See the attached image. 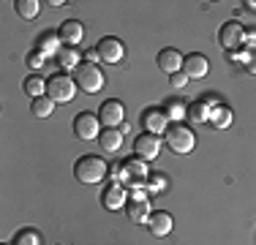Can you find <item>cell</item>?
Instances as JSON below:
<instances>
[{"instance_id":"7","label":"cell","mask_w":256,"mask_h":245,"mask_svg":"<svg viewBox=\"0 0 256 245\" xmlns=\"http://www.w3.org/2000/svg\"><path fill=\"white\" fill-rule=\"evenodd\" d=\"M74 136L76 139H84V142H90V139H98L101 136V120L98 114L93 112H79L74 118Z\"/></svg>"},{"instance_id":"16","label":"cell","mask_w":256,"mask_h":245,"mask_svg":"<svg viewBox=\"0 0 256 245\" xmlns=\"http://www.w3.org/2000/svg\"><path fill=\"white\" fill-rule=\"evenodd\" d=\"M148 229H150V234H153V237H169V234H172V229H174L172 212L153 210V216H150V220H148Z\"/></svg>"},{"instance_id":"20","label":"cell","mask_w":256,"mask_h":245,"mask_svg":"<svg viewBox=\"0 0 256 245\" xmlns=\"http://www.w3.org/2000/svg\"><path fill=\"white\" fill-rule=\"evenodd\" d=\"M54 60H58V66H60L63 71H71V74H74V71L79 68V66H82V58H79V49H74V46L60 49V54H58Z\"/></svg>"},{"instance_id":"24","label":"cell","mask_w":256,"mask_h":245,"mask_svg":"<svg viewBox=\"0 0 256 245\" xmlns=\"http://www.w3.org/2000/svg\"><path fill=\"white\" fill-rule=\"evenodd\" d=\"M41 6L44 3H38V0H16L14 8H16V14H20L22 20H36V16L41 14Z\"/></svg>"},{"instance_id":"14","label":"cell","mask_w":256,"mask_h":245,"mask_svg":"<svg viewBox=\"0 0 256 245\" xmlns=\"http://www.w3.org/2000/svg\"><path fill=\"white\" fill-rule=\"evenodd\" d=\"M182 60H186V54H180L178 49L166 46L158 52L156 63H158V71H164L166 76H172V74H180L182 71Z\"/></svg>"},{"instance_id":"19","label":"cell","mask_w":256,"mask_h":245,"mask_svg":"<svg viewBox=\"0 0 256 245\" xmlns=\"http://www.w3.org/2000/svg\"><path fill=\"white\" fill-rule=\"evenodd\" d=\"M98 144L104 152H118L123 147V131L120 128H104L98 136Z\"/></svg>"},{"instance_id":"6","label":"cell","mask_w":256,"mask_h":245,"mask_svg":"<svg viewBox=\"0 0 256 245\" xmlns=\"http://www.w3.org/2000/svg\"><path fill=\"white\" fill-rule=\"evenodd\" d=\"M218 44L226 49V52H237V49L246 44V28H242L237 20L224 22L221 30H218Z\"/></svg>"},{"instance_id":"31","label":"cell","mask_w":256,"mask_h":245,"mask_svg":"<svg viewBox=\"0 0 256 245\" xmlns=\"http://www.w3.org/2000/svg\"><path fill=\"white\" fill-rule=\"evenodd\" d=\"M169 82H172V88L180 90V88H186V84H188V76L180 71V74H172V76H169Z\"/></svg>"},{"instance_id":"22","label":"cell","mask_w":256,"mask_h":245,"mask_svg":"<svg viewBox=\"0 0 256 245\" xmlns=\"http://www.w3.org/2000/svg\"><path fill=\"white\" fill-rule=\"evenodd\" d=\"M161 109L166 112V118H169V120H174V122H180L182 118H188V106L180 101V98H174V96H172V98H166Z\"/></svg>"},{"instance_id":"8","label":"cell","mask_w":256,"mask_h":245,"mask_svg":"<svg viewBox=\"0 0 256 245\" xmlns=\"http://www.w3.org/2000/svg\"><path fill=\"white\" fill-rule=\"evenodd\" d=\"M96 52H98L101 63H106V66H118L120 60L126 58V46H123V41L114 38V36H104L98 44H96Z\"/></svg>"},{"instance_id":"25","label":"cell","mask_w":256,"mask_h":245,"mask_svg":"<svg viewBox=\"0 0 256 245\" xmlns=\"http://www.w3.org/2000/svg\"><path fill=\"white\" fill-rule=\"evenodd\" d=\"M30 109H33V114H36V118H50V114L54 112V101H52L50 96L36 98V101L30 104Z\"/></svg>"},{"instance_id":"13","label":"cell","mask_w":256,"mask_h":245,"mask_svg":"<svg viewBox=\"0 0 256 245\" xmlns=\"http://www.w3.org/2000/svg\"><path fill=\"white\" fill-rule=\"evenodd\" d=\"M128 188L123 186V182H109L106 188H104V194H101V202H104V207L106 210H123V207L128 204Z\"/></svg>"},{"instance_id":"3","label":"cell","mask_w":256,"mask_h":245,"mask_svg":"<svg viewBox=\"0 0 256 245\" xmlns=\"http://www.w3.org/2000/svg\"><path fill=\"white\" fill-rule=\"evenodd\" d=\"M164 136H166L169 150L178 152V156H188V152L196 147V134H194L186 122H172V126H169V131L164 134Z\"/></svg>"},{"instance_id":"10","label":"cell","mask_w":256,"mask_h":245,"mask_svg":"<svg viewBox=\"0 0 256 245\" xmlns=\"http://www.w3.org/2000/svg\"><path fill=\"white\" fill-rule=\"evenodd\" d=\"M139 122H142V131L156 134V136H164V134L169 131V118H166V112H164L161 106L144 109L142 118H139Z\"/></svg>"},{"instance_id":"34","label":"cell","mask_w":256,"mask_h":245,"mask_svg":"<svg viewBox=\"0 0 256 245\" xmlns=\"http://www.w3.org/2000/svg\"><path fill=\"white\" fill-rule=\"evenodd\" d=\"M242 6H246V8H251V11H256V0H246Z\"/></svg>"},{"instance_id":"26","label":"cell","mask_w":256,"mask_h":245,"mask_svg":"<svg viewBox=\"0 0 256 245\" xmlns=\"http://www.w3.org/2000/svg\"><path fill=\"white\" fill-rule=\"evenodd\" d=\"M11 245H41V234L36 229H20L14 234Z\"/></svg>"},{"instance_id":"32","label":"cell","mask_w":256,"mask_h":245,"mask_svg":"<svg viewBox=\"0 0 256 245\" xmlns=\"http://www.w3.org/2000/svg\"><path fill=\"white\" fill-rule=\"evenodd\" d=\"M96 60H101L96 49H90V52H84V63H96Z\"/></svg>"},{"instance_id":"33","label":"cell","mask_w":256,"mask_h":245,"mask_svg":"<svg viewBox=\"0 0 256 245\" xmlns=\"http://www.w3.org/2000/svg\"><path fill=\"white\" fill-rule=\"evenodd\" d=\"M46 6H52V8H63L66 3H63V0H50V3H46Z\"/></svg>"},{"instance_id":"17","label":"cell","mask_w":256,"mask_h":245,"mask_svg":"<svg viewBox=\"0 0 256 245\" xmlns=\"http://www.w3.org/2000/svg\"><path fill=\"white\" fill-rule=\"evenodd\" d=\"M58 36L66 46H76V44H82V38H84V24L79 20H66L60 24Z\"/></svg>"},{"instance_id":"29","label":"cell","mask_w":256,"mask_h":245,"mask_svg":"<svg viewBox=\"0 0 256 245\" xmlns=\"http://www.w3.org/2000/svg\"><path fill=\"white\" fill-rule=\"evenodd\" d=\"M25 63H28L30 71H41V68H44V63H46V58H44L41 52H36V49H33V52H28Z\"/></svg>"},{"instance_id":"15","label":"cell","mask_w":256,"mask_h":245,"mask_svg":"<svg viewBox=\"0 0 256 245\" xmlns=\"http://www.w3.org/2000/svg\"><path fill=\"white\" fill-rule=\"evenodd\" d=\"M207 71H210V60H207L204 54H199V52L186 54V60H182V74H186L188 79H204Z\"/></svg>"},{"instance_id":"23","label":"cell","mask_w":256,"mask_h":245,"mask_svg":"<svg viewBox=\"0 0 256 245\" xmlns=\"http://www.w3.org/2000/svg\"><path fill=\"white\" fill-rule=\"evenodd\" d=\"M22 88H25V93L36 101V98H44L46 96V79H41L38 74H30Z\"/></svg>"},{"instance_id":"18","label":"cell","mask_w":256,"mask_h":245,"mask_svg":"<svg viewBox=\"0 0 256 245\" xmlns=\"http://www.w3.org/2000/svg\"><path fill=\"white\" fill-rule=\"evenodd\" d=\"M60 36L54 33V30H46V33H41L38 38H36V52H41L44 58H58L60 54Z\"/></svg>"},{"instance_id":"12","label":"cell","mask_w":256,"mask_h":245,"mask_svg":"<svg viewBox=\"0 0 256 245\" xmlns=\"http://www.w3.org/2000/svg\"><path fill=\"white\" fill-rule=\"evenodd\" d=\"M126 216L134 220V224H148L150 216H153V207H150V199L144 196V191H136L128 199L126 204Z\"/></svg>"},{"instance_id":"4","label":"cell","mask_w":256,"mask_h":245,"mask_svg":"<svg viewBox=\"0 0 256 245\" xmlns=\"http://www.w3.org/2000/svg\"><path fill=\"white\" fill-rule=\"evenodd\" d=\"M76 82L71 74H52L50 79H46V96L52 98L54 104H71L76 96Z\"/></svg>"},{"instance_id":"5","label":"cell","mask_w":256,"mask_h":245,"mask_svg":"<svg viewBox=\"0 0 256 245\" xmlns=\"http://www.w3.org/2000/svg\"><path fill=\"white\" fill-rule=\"evenodd\" d=\"M123 180V186H148L150 180V172H148V161H142V158H128V161L120 164V174H118V182Z\"/></svg>"},{"instance_id":"2","label":"cell","mask_w":256,"mask_h":245,"mask_svg":"<svg viewBox=\"0 0 256 245\" xmlns=\"http://www.w3.org/2000/svg\"><path fill=\"white\" fill-rule=\"evenodd\" d=\"M76 82V88L82 90V93L88 96H96L104 90V84H106V79H104V71L98 68V63H82L79 68L71 74Z\"/></svg>"},{"instance_id":"27","label":"cell","mask_w":256,"mask_h":245,"mask_svg":"<svg viewBox=\"0 0 256 245\" xmlns=\"http://www.w3.org/2000/svg\"><path fill=\"white\" fill-rule=\"evenodd\" d=\"M188 118L194 122H210V109H207L202 101H194L191 106H188Z\"/></svg>"},{"instance_id":"30","label":"cell","mask_w":256,"mask_h":245,"mask_svg":"<svg viewBox=\"0 0 256 245\" xmlns=\"http://www.w3.org/2000/svg\"><path fill=\"white\" fill-rule=\"evenodd\" d=\"M164 188H166V177H164V174H150L148 191H164Z\"/></svg>"},{"instance_id":"9","label":"cell","mask_w":256,"mask_h":245,"mask_svg":"<svg viewBox=\"0 0 256 245\" xmlns=\"http://www.w3.org/2000/svg\"><path fill=\"white\" fill-rule=\"evenodd\" d=\"M98 120L104 122V128H120L126 122V106L118 98H106L98 106Z\"/></svg>"},{"instance_id":"1","label":"cell","mask_w":256,"mask_h":245,"mask_svg":"<svg viewBox=\"0 0 256 245\" xmlns=\"http://www.w3.org/2000/svg\"><path fill=\"white\" fill-rule=\"evenodd\" d=\"M106 172H109V164L104 161V158L93 156V152L76 158V164H74V177L79 182H84V186H96V182H101L104 177H106Z\"/></svg>"},{"instance_id":"11","label":"cell","mask_w":256,"mask_h":245,"mask_svg":"<svg viewBox=\"0 0 256 245\" xmlns=\"http://www.w3.org/2000/svg\"><path fill=\"white\" fill-rule=\"evenodd\" d=\"M134 152H136V158H142V161H148V164L156 161L158 152H161V136L142 131L136 139H134Z\"/></svg>"},{"instance_id":"28","label":"cell","mask_w":256,"mask_h":245,"mask_svg":"<svg viewBox=\"0 0 256 245\" xmlns=\"http://www.w3.org/2000/svg\"><path fill=\"white\" fill-rule=\"evenodd\" d=\"M242 66H246L248 74H254V76H256V46L242 49Z\"/></svg>"},{"instance_id":"21","label":"cell","mask_w":256,"mask_h":245,"mask_svg":"<svg viewBox=\"0 0 256 245\" xmlns=\"http://www.w3.org/2000/svg\"><path fill=\"white\" fill-rule=\"evenodd\" d=\"M232 120H234V114H232V109L226 104H218L216 109H210V126L212 128H229Z\"/></svg>"}]
</instances>
